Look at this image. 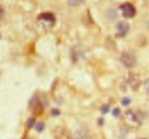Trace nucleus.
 Segmentation results:
<instances>
[{"mask_svg": "<svg viewBox=\"0 0 149 139\" xmlns=\"http://www.w3.org/2000/svg\"><path fill=\"white\" fill-rule=\"evenodd\" d=\"M143 115L140 111L129 110L124 115V122L127 127L130 128H137L142 124Z\"/></svg>", "mask_w": 149, "mask_h": 139, "instance_id": "f257e3e1", "label": "nucleus"}, {"mask_svg": "<svg viewBox=\"0 0 149 139\" xmlns=\"http://www.w3.org/2000/svg\"><path fill=\"white\" fill-rule=\"evenodd\" d=\"M120 9L121 10L123 15L126 17V18H132L133 16H134L136 13L135 8L130 3L123 4L120 7Z\"/></svg>", "mask_w": 149, "mask_h": 139, "instance_id": "f03ea898", "label": "nucleus"}, {"mask_svg": "<svg viewBox=\"0 0 149 139\" xmlns=\"http://www.w3.org/2000/svg\"><path fill=\"white\" fill-rule=\"evenodd\" d=\"M121 61L126 67H132L134 64L135 59L132 54L129 53H124L121 57Z\"/></svg>", "mask_w": 149, "mask_h": 139, "instance_id": "7ed1b4c3", "label": "nucleus"}, {"mask_svg": "<svg viewBox=\"0 0 149 139\" xmlns=\"http://www.w3.org/2000/svg\"><path fill=\"white\" fill-rule=\"evenodd\" d=\"M117 28H118L120 34H125L128 31L130 27H129V24L127 23L124 22V21H121V22H119L118 24Z\"/></svg>", "mask_w": 149, "mask_h": 139, "instance_id": "20e7f679", "label": "nucleus"}, {"mask_svg": "<svg viewBox=\"0 0 149 139\" xmlns=\"http://www.w3.org/2000/svg\"><path fill=\"white\" fill-rule=\"evenodd\" d=\"M40 19H42L43 21H48L50 23H54L55 21V17L51 13H43L40 15Z\"/></svg>", "mask_w": 149, "mask_h": 139, "instance_id": "39448f33", "label": "nucleus"}, {"mask_svg": "<svg viewBox=\"0 0 149 139\" xmlns=\"http://www.w3.org/2000/svg\"><path fill=\"white\" fill-rule=\"evenodd\" d=\"M44 128V124L42 122H39L36 126V130L37 131H42Z\"/></svg>", "mask_w": 149, "mask_h": 139, "instance_id": "423d86ee", "label": "nucleus"}, {"mask_svg": "<svg viewBox=\"0 0 149 139\" xmlns=\"http://www.w3.org/2000/svg\"><path fill=\"white\" fill-rule=\"evenodd\" d=\"M145 89H146V92L149 94V78L146 80V81L145 82Z\"/></svg>", "mask_w": 149, "mask_h": 139, "instance_id": "0eeeda50", "label": "nucleus"}, {"mask_svg": "<svg viewBox=\"0 0 149 139\" xmlns=\"http://www.w3.org/2000/svg\"><path fill=\"white\" fill-rule=\"evenodd\" d=\"M121 103H122V104L124 105H127L129 103H130V100L129 98H124V99H123L122 101H121Z\"/></svg>", "mask_w": 149, "mask_h": 139, "instance_id": "6e6552de", "label": "nucleus"}, {"mask_svg": "<svg viewBox=\"0 0 149 139\" xmlns=\"http://www.w3.org/2000/svg\"><path fill=\"white\" fill-rule=\"evenodd\" d=\"M108 110H109V107H108V105H103L102 108V111L103 113L107 112V111H108Z\"/></svg>", "mask_w": 149, "mask_h": 139, "instance_id": "1a4fd4ad", "label": "nucleus"}, {"mask_svg": "<svg viewBox=\"0 0 149 139\" xmlns=\"http://www.w3.org/2000/svg\"><path fill=\"white\" fill-rule=\"evenodd\" d=\"M113 115L116 116V117L118 116V114H120L119 109H118V108H116V109H114V111H113Z\"/></svg>", "mask_w": 149, "mask_h": 139, "instance_id": "9d476101", "label": "nucleus"}, {"mask_svg": "<svg viewBox=\"0 0 149 139\" xmlns=\"http://www.w3.org/2000/svg\"><path fill=\"white\" fill-rule=\"evenodd\" d=\"M3 14H4L3 8L0 6V19H2V17H3Z\"/></svg>", "mask_w": 149, "mask_h": 139, "instance_id": "9b49d317", "label": "nucleus"}]
</instances>
